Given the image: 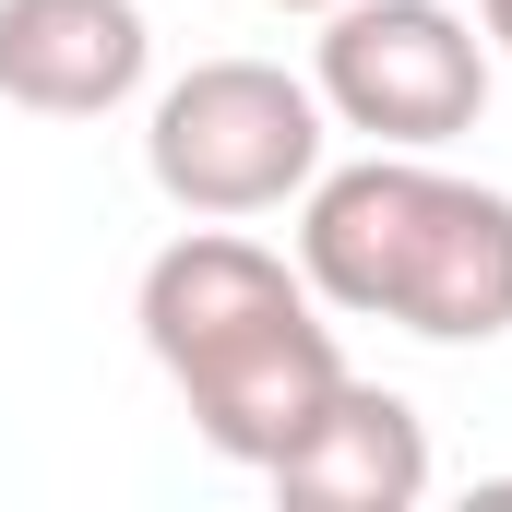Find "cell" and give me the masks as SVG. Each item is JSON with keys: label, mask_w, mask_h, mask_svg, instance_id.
I'll use <instances>...</instances> for the list:
<instances>
[{"label": "cell", "mask_w": 512, "mask_h": 512, "mask_svg": "<svg viewBox=\"0 0 512 512\" xmlns=\"http://www.w3.org/2000/svg\"><path fill=\"white\" fill-rule=\"evenodd\" d=\"M131 322H143V358L167 370V393L191 405L203 453H227L251 477L310 429V405L346 382V346H334L310 274L286 251H262V239H239V227H215V215H191L143 262Z\"/></svg>", "instance_id": "cell-1"}, {"label": "cell", "mask_w": 512, "mask_h": 512, "mask_svg": "<svg viewBox=\"0 0 512 512\" xmlns=\"http://www.w3.org/2000/svg\"><path fill=\"white\" fill-rule=\"evenodd\" d=\"M298 274L322 310L393 322L417 346H501L512 334V191L453 179L441 155L370 143L298 191Z\"/></svg>", "instance_id": "cell-2"}, {"label": "cell", "mask_w": 512, "mask_h": 512, "mask_svg": "<svg viewBox=\"0 0 512 512\" xmlns=\"http://www.w3.org/2000/svg\"><path fill=\"white\" fill-rule=\"evenodd\" d=\"M322 167H334V108L286 60H191L143 108V179L179 215H215V227L286 215Z\"/></svg>", "instance_id": "cell-3"}, {"label": "cell", "mask_w": 512, "mask_h": 512, "mask_svg": "<svg viewBox=\"0 0 512 512\" xmlns=\"http://www.w3.org/2000/svg\"><path fill=\"white\" fill-rule=\"evenodd\" d=\"M310 96L358 143L441 155L489 120V24H465L453 0H334L310 36Z\"/></svg>", "instance_id": "cell-4"}, {"label": "cell", "mask_w": 512, "mask_h": 512, "mask_svg": "<svg viewBox=\"0 0 512 512\" xmlns=\"http://www.w3.org/2000/svg\"><path fill=\"white\" fill-rule=\"evenodd\" d=\"M155 72L143 0H0V108L24 120H108Z\"/></svg>", "instance_id": "cell-5"}, {"label": "cell", "mask_w": 512, "mask_h": 512, "mask_svg": "<svg viewBox=\"0 0 512 512\" xmlns=\"http://www.w3.org/2000/svg\"><path fill=\"white\" fill-rule=\"evenodd\" d=\"M262 477H274V501H310V512H417L429 501V417L393 382L346 370Z\"/></svg>", "instance_id": "cell-6"}, {"label": "cell", "mask_w": 512, "mask_h": 512, "mask_svg": "<svg viewBox=\"0 0 512 512\" xmlns=\"http://www.w3.org/2000/svg\"><path fill=\"white\" fill-rule=\"evenodd\" d=\"M477 24H489V48H512V0H477Z\"/></svg>", "instance_id": "cell-7"}, {"label": "cell", "mask_w": 512, "mask_h": 512, "mask_svg": "<svg viewBox=\"0 0 512 512\" xmlns=\"http://www.w3.org/2000/svg\"><path fill=\"white\" fill-rule=\"evenodd\" d=\"M274 12H334V0H274Z\"/></svg>", "instance_id": "cell-8"}]
</instances>
